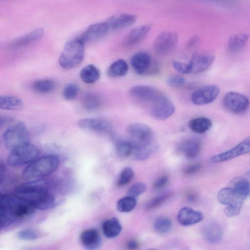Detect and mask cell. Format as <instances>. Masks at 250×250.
<instances>
[{
	"label": "cell",
	"instance_id": "6da1fadb",
	"mask_svg": "<svg viewBox=\"0 0 250 250\" xmlns=\"http://www.w3.org/2000/svg\"><path fill=\"white\" fill-rule=\"evenodd\" d=\"M35 209L28 201L18 195L1 194V229L8 227L17 220L32 214Z\"/></svg>",
	"mask_w": 250,
	"mask_h": 250
},
{
	"label": "cell",
	"instance_id": "7a4b0ae2",
	"mask_svg": "<svg viewBox=\"0 0 250 250\" xmlns=\"http://www.w3.org/2000/svg\"><path fill=\"white\" fill-rule=\"evenodd\" d=\"M127 131L133 145L135 158L139 160L147 159L155 148L154 133L151 128L143 123H134L127 126Z\"/></svg>",
	"mask_w": 250,
	"mask_h": 250
},
{
	"label": "cell",
	"instance_id": "3957f363",
	"mask_svg": "<svg viewBox=\"0 0 250 250\" xmlns=\"http://www.w3.org/2000/svg\"><path fill=\"white\" fill-rule=\"evenodd\" d=\"M59 165L58 158L54 155H48L37 158L23 170L22 178L26 180L41 179L54 172Z\"/></svg>",
	"mask_w": 250,
	"mask_h": 250
},
{
	"label": "cell",
	"instance_id": "277c9868",
	"mask_svg": "<svg viewBox=\"0 0 250 250\" xmlns=\"http://www.w3.org/2000/svg\"><path fill=\"white\" fill-rule=\"evenodd\" d=\"M84 44L79 39L67 42L60 57V66L65 69H71L79 65L84 56Z\"/></svg>",
	"mask_w": 250,
	"mask_h": 250
},
{
	"label": "cell",
	"instance_id": "5b68a950",
	"mask_svg": "<svg viewBox=\"0 0 250 250\" xmlns=\"http://www.w3.org/2000/svg\"><path fill=\"white\" fill-rule=\"evenodd\" d=\"M217 197L218 201L226 206L224 212L229 217L236 216L240 213L246 200L229 187L220 189Z\"/></svg>",
	"mask_w": 250,
	"mask_h": 250
},
{
	"label": "cell",
	"instance_id": "8992f818",
	"mask_svg": "<svg viewBox=\"0 0 250 250\" xmlns=\"http://www.w3.org/2000/svg\"><path fill=\"white\" fill-rule=\"evenodd\" d=\"M39 155V149L28 143L11 150L7 162L11 166H21L31 163L37 159Z\"/></svg>",
	"mask_w": 250,
	"mask_h": 250
},
{
	"label": "cell",
	"instance_id": "52a82bcc",
	"mask_svg": "<svg viewBox=\"0 0 250 250\" xmlns=\"http://www.w3.org/2000/svg\"><path fill=\"white\" fill-rule=\"evenodd\" d=\"M6 147L11 150L29 143V134L25 125L21 122L8 127L3 134Z\"/></svg>",
	"mask_w": 250,
	"mask_h": 250
},
{
	"label": "cell",
	"instance_id": "ba28073f",
	"mask_svg": "<svg viewBox=\"0 0 250 250\" xmlns=\"http://www.w3.org/2000/svg\"><path fill=\"white\" fill-rule=\"evenodd\" d=\"M19 196L28 201L35 208L41 210L54 208L57 204L55 196L49 189H41Z\"/></svg>",
	"mask_w": 250,
	"mask_h": 250
},
{
	"label": "cell",
	"instance_id": "9c48e42d",
	"mask_svg": "<svg viewBox=\"0 0 250 250\" xmlns=\"http://www.w3.org/2000/svg\"><path fill=\"white\" fill-rule=\"evenodd\" d=\"M178 42V35L174 31H165L160 33L155 39L153 45L155 52L162 56L171 53Z\"/></svg>",
	"mask_w": 250,
	"mask_h": 250
},
{
	"label": "cell",
	"instance_id": "30bf717a",
	"mask_svg": "<svg viewBox=\"0 0 250 250\" xmlns=\"http://www.w3.org/2000/svg\"><path fill=\"white\" fill-rule=\"evenodd\" d=\"M223 104L229 112L235 114H242L248 109L250 101L246 96L241 93L230 91L224 97Z\"/></svg>",
	"mask_w": 250,
	"mask_h": 250
},
{
	"label": "cell",
	"instance_id": "8fae6325",
	"mask_svg": "<svg viewBox=\"0 0 250 250\" xmlns=\"http://www.w3.org/2000/svg\"><path fill=\"white\" fill-rule=\"evenodd\" d=\"M133 70L138 74L150 75L156 73L158 70L157 64L153 61L151 56L146 52L135 54L130 60Z\"/></svg>",
	"mask_w": 250,
	"mask_h": 250
},
{
	"label": "cell",
	"instance_id": "7c38bea8",
	"mask_svg": "<svg viewBox=\"0 0 250 250\" xmlns=\"http://www.w3.org/2000/svg\"><path fill=\"white\" fill-rule=\"evenodd\" d=\"M175 110V106L171 101L162 94L151 104L150 113L154 119L164 120L172 116Z\"/></svg>",
	"mask_w": 250,
	"mask_h": 250
},
{
	"label": "cell",
	"instance_id": "4fadbf2b",
	"mask_svg": "<svg viewBox=\"0 0 250 250\" xmlns=\"http://www.w3.org/2000/svg\"><path fill=\"white\" fill-rule=\"evenodd\" d=\"M219 92V88L217 85H205L193 92L191 101L193 104L197 105L208 104L216 99Z\"/></svg>",
	"mask_w": 250,
	"mask_h": 250
},
{
	"label": "cell",
	"instance_id": "5bb4252c",
	"mask_svg": "<svg viewBox=\"0 0 250 250\" xmlns=\"http://www.w3.org/2000/svg\"><path fill=\"white\" fill-rule=\"evenodd\" d=\"M250 152V137L244 139L233 147L214 155L211 161L215 163L224 162Z\"/></svg>",
	"mask_w": 250,
	"mask_h": 250
},
{
	"label": "cell",
	"instance_id": "9a60e30c",
	"mask_svg": "<svg viewBox=\"0 0 250 250\" xmlns=\"http://www.w3.org/2000/svg\"><path fill=\"white\" fill-rule=\"evenodd\" d=\"M78 125L82 129L106 134H111L113 130L112 124L103 119H83L79 121Z\"/></svg>",
	"mask_w": 250,
	"mask_h": 250
},
{
	"label": "cell",
	"instance_id": "2e32d148",
	"mask_svg": "<svg viewBox=\"0 0 250 250\" xmlns=\"http://www.w3.org/2000/svg\"><path fill=\"white\" fill-rule=\"evenodd\" d=\"M130 95L140 101L153 103L162 93L157 89L147 85H135L129 90Z\"/></svg>",
	"mask_w": 250,
	"mask_h": 250
},
{
	"label": "cell",
	"instance_id": "e0dca14e",
	"mask_svg": "<svg viewBox=\"0 0 250 250\" xmlns=\"http://www.w3.org/2000/svg\"><path fill=\"white\" fill-rule=\"evenodd\" d=\"M215 56L208 52H198L194 53L190 60L191 73H199L208 69L212 64Z\"/></svg>",
	"mask_w": 250,
	"mask_h": 250
},
{
	"label": "cell",
	"instance_id": "ac0fdd59",
	"mask_svg": "<svg viewBox=\"0 0 250 250\" xmlns=\"http://www.w3.org/2000/svg\"><path fill=\"white\" fill-rule=\"evenodd\" d=\"M202 232L205 240L212 244L219 243L223 235L221 226L214 221H210L206 223L203 227Z\"/></svg>",
	"mask_w": 250,
	"mask_h": 250
},
{
	"label": "cell",
	"instance_id": "d6986e66",
	"mask_svg": "<svg viewBox=\"0 0 250 250\" xmlns=\"http://www.w3.org/2000/svg\"><path fill=\"white\" fill-rule=\"evenodd\" d=\"M109 30L106 22L96 23L90 25L78 39L84 43L101 38Z\"/></svg>",
	"mask_w": 250,
	"mask_h": 250
},
{
	"label": "cell",
	"instance_id": "ffe728a7",
	"mask_svg": "<svg viewBox=\"0 0 250 250\" xmlns=\"http://www.w3.org/2000/svg\"><path fill=\"white\" fill-rule=\"evenodd\" d=\"M151 28V24H146L132 29L125 37L124 45L131 46L140 43L146 38Z\"/></svg>",
	"mask_w": 250,
	"mask_h": 250
},
{
	"label": "cell",
	"instance_id": "44dd1931",
	"mask_svg": "<svg viewBox=\"0 0 250 250\" xmlns=\"http://www.w3.org/2000/svg\"><path fill=\"white\" fill-rule=\"evenodd\" d=\"M137 20L136 16L129 14H121L110 17L106 22L108 28L118 30L133 24Z\"/></svg>",
	"mask_w": 250,
	"mask_h": 250
},
{
	"label": "cell",
	"instance_id": "7402d4cb",
	"mask_svg": "<svg viewBox=\"0 0 250 250\" xmlns=\"http://www.w3.org/2000/svg\"><path fill=\"white\" fill-rule=\"evenodd\" d=\"M204 215L200 211L194 210L189 207H185L179 211L177 220L183 226H190L203 220Z\"/></svg>",
	"mask_w": 250,
	"mask_h": 250
},
{
	"label": "cell",
	"instance_id": "603a6c76",
	"mask_svg": "<svg viewBox=\"0 0 250 250\" xmlns=\"http://www.w3.org/2000/svg\"><path fill=\"white\" fill-rule=\"evenodd\" d=\"M202 148V143L200 140L190 138L182 141L178 146V151L188 158L196 157Z\"/></svg>",
	"mask_w": 250,
	"mask_h": 250
},
{
	"label": "cell",
	"instance_id": "cb8c5ba5",
	"mask_svg": "<svg viewBox=\"0 0 250 250\" xmlns=\"http://www.w3.org/2000/svg\"><path fill=\"white\" fill-rule=\"evenodd\" d=\"M80 240L83 247L88 250L98 248L102 243L99 232L94 229L84 230L81 234Z\"/></svg>",
	"mask_w": 250,
	"mask_h": 250
},
{
	"label": "cell",
	"instance_id": "d4e9b609",
	"mask_svg": "<svg viewBox=\"0 0 250 250\" xmlns=\"http://www.w3.org/2000/svg\"><path fill=\"white\" fill-rule=\"evenodd\" d=\"M249 38L246 33L236 34L231 35L228 42V50L232 54L241 52L246 46Z\"/></svg>",
	"mask_w": 250,
	"mask_h": 250
},
{
	"label": "cell",
	"instance_id": "484cf974",
	"mask_svg": "<svg viewBox=\"0 0 250 250\" xmlns=\"http://www.w3.org/2000/svg\"><path fill=\"white\" fill-rule=\"evenodd\" d=\"M115 149L121 157H127L134 152L133 145L130 139H126L116 135H113Z\"/></svg>",
	"mask_w": 250,
	"mask_h": 250
},
{
	"label": "cell",
	"instance_id": "4316f807",
	"mask_svg": "<svg viewBox=\"0 0 250 250\" xmlns=\"http://www.w3.org/2000/svg\"><path fill=\"white\" fill-rule=\"evenodd\" d=\"M188 125L193 132L198 134H203L212 127V122L207 117H199L190 120Z\"/></svg>",
	"mask_w": 250,
	"mask_h": 250
},
{
	"label": "cell",
	"instance_id": "83f0119b",
	"mask_svg": "<svg viewBox=\"0 0 250 250\" xmlns=\"http://www.w3.org/2000/svg\"><path fill=\"white\" fill-rule=\"evenodd\" d=\"M122 226L116 217H113L104 221L102 225V229L105 236L108 238L117 237L121 232Z\"/></svg>",
	"mask_w": 250,
	"mask_h": 250
},
{
	"label": "cell",
	"instance_id": "f1b7e54d",
	"mask_svg": "<svg viewBox=\"0 0 250 250\" xmlns=\"http://www.w3.org/2000/svg\"><path fill=\"white\" fill-rule=\"evenodd\" d=\"M44 29L42 28L34 30L17 39L13 42L12 45L14 47H20L27 45L41 38L44 34Z\"/></svg>",
	"mask_w": 250,
	"mask_h": 250
},
{
	"label": "cell",
	"instance_id": "f546056e",
	"mask_svg": "<svg viewBox=\"0 0 250 250\" xmlns=\"http://www.w3.org/2000/svg\"><path fill=\"white\" fill-rule=\"evenodd\" d=\"M229 187L246 199L250 194V182L244 177L234 178L229 182Z\"/></svg>",
	"mask_w": 250,
	"mask_h": 250
},
{
	"label": "cell",
	"instance_id": "4dcf8cb0",
	"mask_svg": "<svg viewBox=\"0 0 250 250\" xmlns=\"http://www.w3.org/2000/svg\"><path fill=\"white\" fill-rule=\"evenodd\" d=\"M0 107L4 110H20L23 107V103L16 96L3 95L0 97Z\"/></svg>",
	"mask_w": 250,
	"mask_h": 250
},
{
	"label": "cell",
	"instance_id": "1f68e13d",
	"mask_svg": "<svg viewBox=\"0 0 250 250\" xmlns=\"http://www.w3.org/2000/svg\"><path fill=\"white\" fill-rule=\"evenodd\" d=\"M81 104L85 110L88 111H94L101 106L102 100L96 94L87 92L82 97Z\"/></svg>",
	"mask_w": 250,
	"mask_h": 250
},
{
	"label": "cell",
	"instance_id": "d6a6232c",
	"mask_svg": "<svg viewBox=\"0 0 250 250\" xmlns=\"http://www.w3.org/2000/svg\"><path fill=\"white\" fill-rule=\"evenodd\" d=\"M80 76L84 83L91 84L99 80L101 73L96 66L93 64H88L81 70Z\"/></svg>",
	"mask_w": 250,
	"mask_h": 250
},
{
	"label": "cell",
	"instance_id": "836d02e7",
	"mask_svg": "<svg viewBox=\"0 0 250 250\" xmlns=\"http://www.w3.org/2000/svg\"><path fill=\"white\" fill-rule=\"evenodd\" d=\"M128 66L123 59H118L112 62L107 69V74L113 78L123 77L127 74Z\"/></svg>",
	"mask_w": 250,
	"mask_h": 250
},
{
	"label": "cell",
	"instance_id": "e575fe53",
	"mask_svg": "<svg viewBox=\"0 0 250 250\" xmlns=\"http://www.w3.org/2000/svg\"><path fill=\"white\" fill-rule=\"evenodd\" d=\"M32 87L33 89L37 92L47 93L54 90L55 87V83L51 79H40L34 81L32 83Z\"/></svg>",
	"mask_w": 250,
	"mask_h": 250
},
{
	"label": "cell",
	"instance_id": "d590c367",
	"mask_svg": "<svg viewBox=\"0 0 250 250\" xmlns=\"http://www.w3.org/2000/svg\"><path fill=\"white\" fill-rule=\"evenodd\" d=\"M135 198L126 196L120 199L117 203L118 210L121 212H128L132 211L136 206Z\"/></svg>",
	"mask_w": 250,
	"mask_h": 250
},
{
	"label": "cell",
	"instance_id": "8d00e7d4",
	"mask_svg": "<svg viewBox=\"0 0 250 250\" xmlns=\"http://www.w3.org/2000/svg\"><path fill=\"white\" fill-rule=\"evenodd\" d=\"M171 220L164 216L157 218L154 223V228L155 231L160 234H164L168 232L171 228Z\"/></svg>",
	"mask_w": 250,
	"mask_h": 250
},
{
	"label": "cell",
	"instance_id": "74e56055",
	"mask_svg": "<svg viewBox=\"0 0 250 250\" xmlns=\"http://www.w3.org/2000/svg\"><path fill=\"white\" fill-rule=\"evenodd\" d=\"M134 173L130 167H125L121 172L117 180V186H124L128 184L133 177Z\"/></svg>",
	"mask_w": 250,
	"mask_h": 250
},
{
	"label": "cell",
	"instance_id": "f35d334b",
	"mask_svg": "<svg viewBox=\"0 0 250 250\" xmlns=\"http://www.w3.org/2000/svg\"><path fill=\"white\" fill-rule=\"evenodd\" d=\"M80 88L75 83H69L66 85L63 90V96L67 100H73L77 96Z\"/></svg>",
	"mask_w": 250,
	"mask_h": 250
},
{
	"label": "cell",
	"instance_id": "ab89813d",
	"mask_svg": "<svg viewBox=\"0 0 250 250\" xmlns=\"http://www.w3.org/2000/svg\"><path fill=\"white\" fill-rule=\"evenodd\" d=\"M172 65L177 71L182 74H187L191 73L192 68L190 61L187 62H183L174 60L172 62Z\"/></svg>",
	"mask_w": 250,
	"mask_h": 250
},
{
	"label": "cell",
	"instance_id": "60d3db41",
	"mask_svg": "<svg viewBox=\"0 0 250 250\" xmlns=\"http://www.w3.org/2000/svg\"><path fill=\"white\" fill-rule=\"evenodd\" d=\"M146 188L145 184L141 182L136 183L130 187L127 191V195L136 198L144 192Z\"/></svg>",
	"mask_w": 250,
	"mask_h": 250
},
{
	"label": "cell",
	"instance_id": "b9f144b4",
	"mask_svg": "<svg viewBox=\"0 0 250 250\" xmlns=\"http://www.w3.org/2000/svg\"><path fill=\"white\" fill-rule=\"evenodd\" d=\"M17 237L20 240H33L38 237V234L34 229L28 228L20 231L17 234Z\"/></svg>",
	"mask_w": 250,
	"mask_h": 250
},
{
	"label": "cell",
	"instance_id": "7bdbcfd3",
	"mask_svg": "<svg viewBox=\"0 0 250 250\" xmlns=\"http://www.w3.org/2000/svg\"><path fill=\"white\" fill-rule=\"evenodd\" d=\"M169 193H164L150 200L146 205L147 209H153L162 205L169 196Z\"/></svg>",
	"mask_w": 250,
	"mask_h": 250
},
{
	"label": "cell",
	"instance_id": "ee69618b",
	"mask_svg": "<svg viewBox=\"0 0 250 250\" xmlns=\"http://www.w3.org/2000/svg\"><path fill=\"white\" fill-rule=\"evenodd\" d=\"M186 80L182 76L174 75L169 77L167 80V84L170 87L178 88L183 86Z\"/></svg>",
	"mask_w": 250,
	"mask_h": 250
},
{
	"label": "cell",
	"instance_id": "f6af8a7d",
	"mask_svg": "<svg viewBox=\"0 0 250 250\" xmlns=\"http://www.w3.org/2000/svg\"><path fill=\"white\" fill-rule=\"evenodd\" d=\"M168 178L165 175L158 177L153 183V188L160 189L164 188L168 183Z\"/></svg>",
	"mask_w": 250,
	"mask_h": 250
},
{
	"label": "cell",
	"instance_id": "bcb514c9",
	"mask_svg": "<svg viewBox=\"0 0 250 250\" xmlns=\"http://www.w3.org/2000/svg\"><path fill=\"white\" fill-rule=\"evenodd\" d=\"M202 168V166L199 164H193L187 166L184 170V172L187 175H192L198 172Z\"/></svg>",
	"mask_w": 250,
	"mask_h": 250
},
{
	"label": "cell",
	"instance_id": "7dc6e473",
	"mask_svg": "<svg viewBox=\"0 0 250 250\" xmlns=\"http://www.w3.org/2000/svg\"><path fill=\"white\" fill-rule=\"evenodd\" d=\"M126 246L128 249L135 250L138 247L139 244L136 241L132 240L127 242Z\"/></svg>",
	"mask_w": 250,
	"mask_h": 250
},
{
	"label": "cell",
	"instance_id": "c3c4849f",
	"mask_svg": "<svg viewBox=\"0 0 250 250\" xmlns=\"http://www.w3.org/2000/svg\"><path fill=\"white\" fill-rule=\"evenodd\" d=\"M13 120L11 118L9 117H0V126H2V125H4L7 124L8 123H10L12 122Z\"/></svg>",
	"mask_w": 250,
	"mask_h": 250
},
{
	"label": "cell",
	"instance_id": "681fc988",
	"mask_svg": "<svg viewBox=\"0 0 250 250\" xmlns=\"http://www.w3.org/2000/svg\"><path fill=\"white\" fill-rule=\"evenodd\" d=\"M198 41V38L197 36L193 37L191 39H190L188 42L189 46H193L195 45Z\"/></svg>",
	"mask_w": 250,
	"mask_h": 250
},
{
	"label": "cell",
	"instance_id": "f907efd6",
	"mask_svg": "<svg viewBox=\"0 0 250 250\" xmlns=\"http://www.w3.org/2000/svg\"><path fill=\"white\" fill-rule=\"evenodd\" d=\"M227 4H230L232 2V0H211Z\"/></svg>",
	"mask_w": 250,
	"mask_h": 250
},
{
	"label": "cell",
	"instance_id": "816d5d0a",
	"mask_svg": "<svg viewBox=\"0 0 250 250\" xmlns=\"http://www.w3.org/2000/svg\"><path fill=\"white\" fill-rule=\"evenodd\" d=\"M188 198L190 201H194L196 198V195L193 193H190L188 194Z\"/></svg>",
	"mask_w": 250,
	"mask_h": 250
},
{
	"label": "cell",
	"instance_id": "f5cc1de1",
	"mask_svg": "<svg viewBox=\"0 0 250 250\" xmlns=\"http://www.w3.org/2000/svg\"><path fill=\"white\" fill-rule=\"evenodd\" d=\"M246 174L250 177V169L247 172Z\"/></svg>",
	"mask_w": 250,
	"mask_h": 250
}]
</instances>
